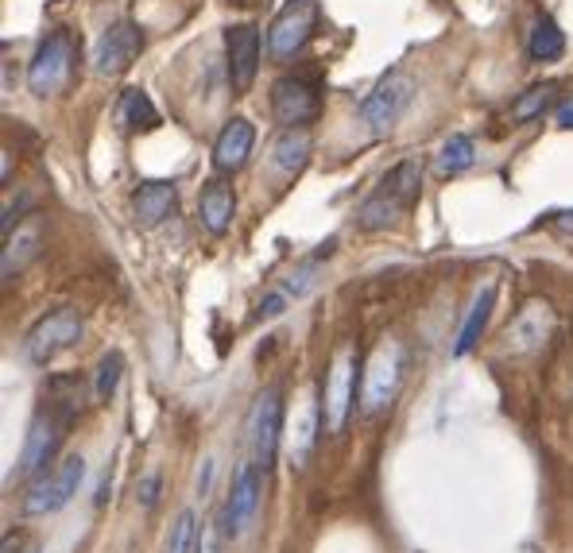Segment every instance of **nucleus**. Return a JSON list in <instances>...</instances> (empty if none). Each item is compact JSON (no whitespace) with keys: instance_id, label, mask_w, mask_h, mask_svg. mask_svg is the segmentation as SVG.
I'll use <instances>...</instances> for the list:
<instances>
[{"instance_id":"obj_1","label":"nucleus","mask_w":573,"mask_h":553,"mask_svg":"<svg viewBox=\"0 0 573 553\" xmlns=\"http://www.w3.org/2000/svg\"><path fill=\"white\" fill-rule=\"evenodd\" d=\"M70 426H74V418L62 414V410H54L51 402H39V410L28 422V433H23L20 464H16V477H20L23 484H31V480H39L47 469L59 464L54 457H59L62 438H66Z\"/></svg>"},{"instance_id":"obj_35","label":"nucleus","mask_w":573,"mask_h":553,"mask_svg":"<svg viewBox=\"0 0 573 553\" xmlns=\"http://www.w3.org/2000/svg\"><path fill=\"white\" fill-rule=\"evenodd\" d=\"M554 228H559V233H570L573 236V209L554 213Z\"/></svg>"},{"instance_id":"obj_7","label":"nucleus","mask_w":573,"mask_h":553,"mask_svg":"<svg viewBox=\"0 0 573 553\" xmlns=\"http://www.w3.org/2000/svg\"><path fill=\"white\" fill-rule=\"evenodd\" d=\"M399 379H403V352H399L396 341H383L368 357L365 376H360V402H365L368 414H376V410H383L396 399Z\"/></svg>"},{"instance_id":"obj_24","label":"nucleus","mask_w":573,"mask_h":553,"mask_svg":"<svg viewBox=\"0 0 573 553\" xmlns=\"http://www.w3.org/2000/svg\"><path fill=\"white\" fill-rule=\"evenodd\" d=\"M121 121L129 132H152V129H160V109L152 105V98H147L144 90H124Z\"/></svg>"},{"instance_id":"obj_11","label":"nucleus","mask_w":573,"mask_h":553,"mask_svg":"<svg viewBox=\"0 0 573 553\" xmlns=\"http://www.w3.org/2000/svg\"><path fill=\"white\" fill-rule=\"evenodd\" d=\"M314 28H318V0H287L284 12L276 16L268 31V47L276 59H290L310 43Z\"/></svg>"},{"instance_id":"obj_30","label":"nucleus","mask_w":573,"mask_h":553,"mask_svg":"<svg viewBox=\"0 0 573 553\" xmlns=\"http://www.w3.org/2000/svg\"><path fill=\"white\" fill-rule=\"evenodd\" d=\"M160 492H163V472L152 469L140 477V488H136V503L144 511H155V503H160Z\"/></svg>"},{"instance_id":"obj_13","label":"nucleus","mask_w":573,"mask_h":553,"mask_svg":"<svg viewBox=\"0 0 573 553\" xmlns=\"http://www.w3.org/2000/svg\"><path fill=\"white\" fill-rule=\"evenodd\" d=\"M225 62H229V85L248 93L260 70V28L256 23H233L225 31Z\"/></svg>"},{"instance_id":"obj_34","label":"nucleus","mask_w":573,"mask_h":553,"mask_svg":"<svg viewBox=\"0 0 573 553\" xmlns=\"http://www.w3.org/2000/svg\"><path fill=\"white\" fill-rule=\"evenodd\" d=\"M23 546H28V539H23L20 531H16V534L8 531V534H4V553H23Z\"/></svg>"},{"instance_id":"obj_5","label":"nucleus","mask_w":573,"mask_h":553,"mask_svg":"<svg viewBox=\"0 0 573 553\" xmlns=\"http://www.w3.org/2000/svg\"><path fill=\"white\" fill-rule=\"evenodd\" d=\"M74 35L70 31H51V35L39 43L35 59L28 66V90L35 98H54L62 85L70 82V70H74Z\"/></svg>"},{"instance_id":"obj_31","label":"nucleus","mask_w":573,"mask_h":553,"mask_svg":"<svg viewBox=\"0 0 573 553\" xmlns=\"http://www.w3.org/2000/svg\"><path fill=\"white\" fill-rule=\"evenodd\" d=\"M222 526H214V523H202V531H198V546H194V553H222L217 546H222Z\"/></svg>"},{"instance_id":"obj_9","label":"nucleus","mask_w":573,"mask_h":553,"mask_svg":"<svg viewBox=\"0 0 573 553\" xmlns=\"http://www.w3.org/2000/svg\"><path fill=\"white\" fill-rule=\"evenodd\" d=\"M411 93H415V82L403 74V70H391L376 82V90L360 101V121L368 124L372 132H388L391 124L403 116V109L411 105Z\"/></svg>"},{"instance_id":"obj_36","label":"nucleus","mask_w":573,"mask_h":553,"mask_svg":"<svg viewBox=\"0 0 573 553\" xmlns=\"http://www.w3.org/2000/svg\"><path fill=\"white\" fill-rule=\"evenodd\" d=\"M554 121H559L562 129H573V101H566V105L559 109V116H554Z\"/></svg>"},{"instance_id":"obj_14","label":"nucleus","mask_w":573,"mask_h":553,"mask_svg":"<svg viewBox=\"0 0 573 553\" xmlns=\"http://www.w3.org/2000/svg\"><path fill=\"white\" fill-rule=\"evenodd\" d=\"M321 113V98L310 82L303 78H279L272 85V116L287 129H306L310 121H318Z\"/></svg>"},{"instance_id":"obj_4","label":"nucleus","mask_w":573,"mask_h":553,"mask_svg":"<svg viewBox=\"0 0 573 553\" xmlns=\"http://www.w3.org/2000/svg\"><path fill=\"white\" fill-rule=\"evenodd\" d=\"M357 371L360 365H357L352 345H341L326 376V402H321V426H326V433H341L345 422H349L352 407H357V387H360Z\"/></svg>"},{"instance_id":"obj_18","label":"nucleus","mask_w":573,"mask_h":553,"mask_svg":"<svg viewBox=\"0 0 573 553\" xmlns=\"http://www.w3.org/2000/svg\"><path fill=\"white\" fill-rule=\"evenodd\" d=\"M178 209V186L175 183H144L132 194V213L140 228H155Z\"/></svg>"},{"instance_id":"obj_32","label":"nucleus","mask_w":573,"mask_h":553,"mask_svg":"<svg viewBox=\"0 0 573 553\" xmlns=\"http://www.w3.org/2000/svg\"><path fill=\"white\" fill-rule=\"evenodd\" d=\"M284 306H287V295H284V290H276V295H268L260 306H256V321H272V318H279V314H284Z\"/></svg>"},{"instance_id":"obj_25","label":"nucleus","mask_w":573,"mask_h":553,"mask_svg":"<svg viewBox=\"0 0 573 553\" xmlns=\"http://www.w3.org/2000/svg\"><path fill=\"white\" fill-rule=\"evenodd\" d=\"M562 51H566V35H562V28L551 20V16H543V20H535V28H531V39H528V54L535 62H554L562 59Z\"/></svg>"},{"instance_id":"obj_23","label":"nucleus","mask_w":573,"mask_h":553,"mask_svg":"<svg viewBox=\"0 0 573 553\" xmlns=\"http://www.w3.org/2000/svg\"><path fill=\"white\" fill-rule=\"evenodd\" d=\"M403 205L396 202L391 194H383V190H376V194H368L365 202H360L357 209V225L365 228V233H376V228H388L396 225L399 217H403Z\"/></svg>"},{"instance_id":"obj_8","label":"nucleus","mask_w":573,"mask_h":553,"mask_svg":"<svg viewBox=\"0 0 573 553\" xmlns=\"http://www.w3.org/2000/svg\"><path fill=\"white\" fill-rule=\"evenodd\" d=\"M260 495H264V472L256 469L253 461L241 464L237 477H233V488H229V500H225V511H222V534L229 542H237L241 534L253 526L256 511H260Z\"/></svg>"},{"instance_id":"obj_12","label":"nucleus","mask_w":573,"mask_h":553,"mask_svg":"<svg viewBox=\"0 0 573 553\" xmlns=\"http://www.w3.org/2000/svg\"><path fill=\"white\" fill-rule=\"evenodd\" d=\"M554 326H559V318H554L551 303H543V298H531V303L512 318V326L504 329L508 352H515V357L543 352L546 341L554 337Z\"/></svg>"},{"instance_id":"obj_20","label":"nucleus","mask_w":573,"mask_h":553,"mask_svg":"<svg viewBox=\"0 0 573 553\" xmlns=\"http://www.w3.org/2000/svg\"><path fill=\"white\" fill-rule=\"evenodd\" d=\"M492 306H497V287L489 283V287H484L481 295L473 298V306H469L465 326H461L458 345H453V357H469V352L481 345L484 329H489V318H492Z\"/></svg>"},{"instance_id":"obj_21","label":"nucleus","mask_w":573,"mask_h":553,"mask_svg":"<svg viewBox=\"0 0 573 553\" xmlns=\"http://www.w3.org/2000/svg\"><path fill=\"white\" fill-rule=\"evenodd\" d=\"M310 160V132L306 129H284L279 140L272 144V163H276L284 175H298Z\"/></svg>"},{"instance_id":"obj_26","label":"nucleus","mask_w":573,"mask_h":553,"mask_svg":"<svg viewBox=\"0 0 573 553\" xmlns=\"http://www.w3.org/2000/svg\"><path fill=\"white\" fill-rule=\"evenodd\" d=\"M477 163V144L469 136H450L438 152V175H461Z\"/></svg>"},{"instance_id":"obj_3","label":"nucleus","mask_w":573,"mask_h":553,"mask_svg":"<svg viewBox=\"0 0 573 553\" xmlns=\"http://www.w3.org/2000/svg\"><path fill=\"white\" fill-rule=\"evenodd\" d=\"M82 334H85L82 314H78L74 306H62V310L43 314V318L28 329V337H23V357H28L31 365L47 368L54 357L74 349V345L82 341Z\"/></svg>"},{"instance_id":"obj_22","label":"nucleus","mask_w":573,"mask_h":553,"mask_svg":"<svg viewBox=\"0 0 573 553\" xmlns=\"http://www.w3.org/2000/svg\"><path fill=\"white\" fill-rule=\"evenodd\" d=\"M380 190H383V194L396 197V202L403 205V209H411V205L419 202V190H422V167H419V160L396 163V167H391L388 175L380 178Z\"/></svg>"},{"instance_id":"obj_6","label":"nucleus","mask_w":573,"mask_h":553,"mask_svg":"<svg viewBox=\"0 0 573 553\" xmlns=\"http://www.w3.org/2000/svg\"><path fill=\"white\" fill-rule=\"evenodd\" d=\"M279 441H284V391L268 387L256 399L253 414H248V449H253V464L268 477L276 464Z\"/></svg>"},{"instance_id":"obj_19","label":"nucleus","mask_w":573,"mask_h":553,"mask_svg":"<svg viewBox=\"0 0 573 553\" xmlns=\"http://www.w3.org/2000/svg\"><path fill=\"white\" fill-rule=\"evenodd\" d=\"M318 426H321V407H318V395H306L303 407H298V422H295V433L287 441V453H290V464L295 469H306L314 453V441H318Z\"/></svg>"},{"instance_id":"obj_16","label":"nucleus","mask_w":573,"mask_h":553,"mask_svg":"<svg viewBox=\"0 0 573 553\" xmlns=\"http://www.w3.org/2000/svg\"><path fill=\"white\" fill-rule=\"evenodd\" d=\"M253 144H256V129L248 116L225 121V129L217 132V140H214V167L222 171V175L241 171L248 163V155H253Z\"/></svg>"},{"instance_id":"obj_10","label":"nucleus","mask_w":573,"mask_h":553,"mask_svg":"<svg viewBox=\"0 0 573 553\" xmlns=\"http://www.w3.org/2000/svg\"><path fill=\"white\" fill-rule=\"evenodd\" d=\"M144 51V35L132 20H116L113 28L101 31L98 47H93V74L101 78H121L124 70L136 62V54Z\"/></svg>"},{"instance_id":"obj_2","label":"nucleus","mask_w":573,"mask_h":553,"mask_svg":"<svg viewBox=\"0 0 573 553\" xmlns=\"http://www.w3.org/2000/svg\"><path fill=\"white\" fill-rule=\"evenodd\" d=\"M82 480H85V457L66 453L54 469H47L39 480H31L28 492H23V500H20V511L28 519L54 515V511H62L70 500H74Z\"/></svg>"},{"instance_id":"obj_33","label":"nucleus","mask_w":573,"mask_h":553,"mask_svg":"<svg viewBox=\"0 0 573 553\" xmlns=\"http://www.w3.org/2000/svg\"><path fill=\"white\" fill-rule=\"evenodd\" d=\"M214 472H217L214 461L202 464V472H198V495H209V488H214Z\"/></svg>"},{"instance_id":"obj_15","label":"nucleus","mask_w":573,"mask_h":553,"mask_svg":"<svg viewBox=\"0 0 573 553\" xmlns=\"http://www.w3.org/2000/svg\"><path fill=\"white\" fill-rule=\"evenodd\" d=\"M39 248H43V221L31 213L23 225H16L12 236H4V252H0V279L12 283L16 275L28 272V264L39 259Z\"/></svg>"},{"instance_id":"obj_29","label":"nucleus","mask_w":573,"mask_h":553,"mask_svg":"<svg viewBox=\"0 0 573 553\" xmlns=\"http://www.w3.org/2000/svg\"><path fill=\"white\" fill-rule=\"evenodd\" d=\"M121 379H124V357L113 349V352H105V357H101V365H98V383H93L98 399H101V402L113 399L116 387H121Z\"/></svg>"},{"instance_id":"obj_27","label":"nucleus","mask_w":573,"mask_h":553,"mask_svg":"<svg viewBox=\"0 0 573 553\" xmlns=\"http://www.w3.org/2000/svg\"><path fill=\"white\" fill-rule=\"evenodd\" d=\"M198 515H194L191 508L186 511H178V519H175V526H171V534H167V553H194V546H198Z\"/></svg>"},{"instance_id":"obj_17","label":"nucleus","mask_w":573,"mask_h":553,"mask_svg":"<svg viewBox=\"0 0 573 553\" xmlns=\"http://www.w3.org/2000/svg\"><path fill=\"white\" fill-rule=\"evenodd\" d=\"M237 217V194L225 178H209L198 194V221L209 236H225Z\"/></svg>"},{"instance_id":"obj_28","label":"nucleus","mask_w":573,"mask_h":553,"mask_svg":"<svg viewBox=\"0 0 573 553\" xmlns=\"http://www.w3.org/2000/svg\"><path fill=\"white\" fill-rule=\"evenodd\" d=\"M551 98H554V85L551 82H546V85H531V90L512 105V121L515 124H528V121H535V116H543V109L551 105Z\"/></svg>"}]
</instances>
